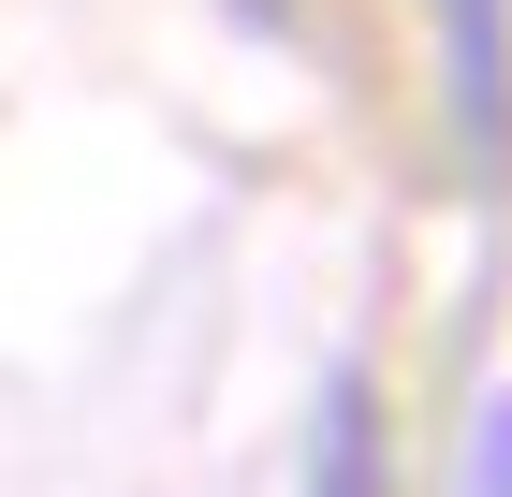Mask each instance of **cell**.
<instances>
[{
	"label": "cell",
	"instance_id": "obj_1",
	"mask_svg": "<svg viewBox=\"0 0 512 497\" xmlns=\"http://www.w3.org/2000/svg\"><path fill=\"white\" fill-rule=\"evenodd\" d=\"M439 74H454L469 191H498L512 176V0H439Z\"/></svg>",
	"mask_w": 512,
	"mask_h": 497
},
{
	"label": "cell",
	"instance_id": "obj_2",
	"mask_svg": "<svg viewBox=\"0 0 512 497\" xmlns=\"http://www.w3.org/2000/svg\"><path fill=\"white\" fill-rule=\"evenodd\" d=\"M395 483V439H381V381L337 366L322 381V424H308V497H381Z\"/></svg>",
	"mask_w": 512,
	"mask_h": 497
},
{
	"label": "cell",
	"instance_id": "obj_3",
	"mask_svg": "<svg viewBox=\"0 0 512 497\" xmlns=\"http://www.w3.org/2000/svg\"><path fill=\"white\" fill-rule=\"evenodd\" d=\"M454 497H512V395L469 410V483H454Z\"/></svg>",
	"mask_w": 512,
	"mask_h": 497
}]
</instances>
